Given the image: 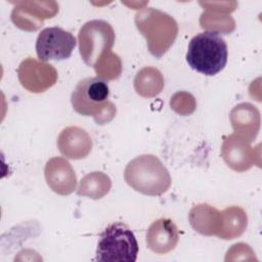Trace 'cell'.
Instances as JSON below:
<instances>
[{
  "mask_svg": "<svg viewBox=\"0 0 262 262\" xmlns=\"http://www.w3.org/2000/svg\"><path fill=\"white\" fill-rule=\"evenodd\" d=\"M107 82L99 77H89L78 82L71 101L76 113L93 117L96 124H105L116 115V107L108 100Z\"/></svg>",
  "mask_w": 262,
  "mask_h": 262,
  "instance_id": "obj_1",
  "label": "cell"
},
{
  "mask_svg": "<svg viewBox=\"0 0 262 262\" xmlns=\"http://www.w3.org/2000/svg\"><path fill=\"white\" fill-rule=\"evenodd\" d=\"M227 44L216 31H205L189 41L186 61L189 67L206 76L221 72L227 62Z\"/></svg>",
  "mask_w": 262,
  "mask_h": 262,
  "instance_id": "obj_2",
  "label": "cell"
},
{
  "mask_svg": "<svg viewBox=\"0 0 262 262\" xmlns=\"http://www.w3.org/2000/svg\"><path fill=\"white\" fill-rule=\"evenodd\" d=\"M124 178L133 189L146 195H161L171 185L169 171L154 155H141L131 160L125 168Z\"/></svg>",
  "mask_w": 262,
  "mask_h": 262,
  "instance_id": "obj_3",
  "label": "cell"
},
{
  "mask_svg": "<svg viewBox=\"0 0 262 262\" xmlns=\"http://www.w3.org/2000/svg\"><path fill=\"white\" fill-rule=\"evenodd\" d=\"M135 25L146 39L148 51L157 58L162 57L169 50L178 34L176 20L152 7L138 11L135 15Z\"/></svg>",
  "mask_w": 262,
  "mask_h": 262,
  "instance_id": "obj_4",
  "label": "cell"
},
{
  "mask_svg": "<svg viewBox=\"0 0 262 262\" xmlns=\"http://www.w3.org/2000/svg\"><path fill=\"white\" fill-rule=\"evenodd\" d=\"M138 244L132 230L122 222L110 224L99 235L95 260L99 262H135Z\"/></svg>",
  "mask_w": 262,
  "mask_h": 262,
  "instance_id": "obj_5",
  "label": "cell"
},
{
  "mask_svg": "<svg viewBox=\"0 0 262 262\" xmlns=\"http://www.w3.org/2000/svg\"><path fill=\"white\" fill-rule=\"evenodd\" d=\"M113 27L105 20L92 19L85 23L79 31V51L83 61L93 67L108 53L115 43Z\"/></svg>",
  "mask_w": 262,
  "mask_h": 262,
  "instance_id": "obj_6",
  "label": "cell"
},
{
  "mask_svg": "<svg viewBox=\"0 0 262 262\" xmlns=\"http://www.w3.org/2000/svg\"><path fill=\"white\" fill-rule=\"evenodd\" d=\"M77 44L74 35L59 27L43 29L36 41V52L40 60H62L72 55Z\"/></svg>",
  "mask_w": 262,
  "mask_h": 262,
  "instance_id": "obj_7",
  "label": "cell"
},
{
  "mask_svg": "<svg viewBox=\"0 0 262 262\" xmlns=\"http://www.w3.org/2000/svg\"><path fill=\"white\" fill-rule=\"evenodd\" d=\"M17 76L23 87L34 93L44 92L57 80V72L51 64L32 57H28L19 63Z\"/></svg>",
  "mask_w": 262,
  "mask_h": 262,
  "instance_id": "obj_8",
  "label": "cell"
},
{
  "mask_svg": "<svg viewBox=\"0 0 262 262\" xmlns=\"http://www.w3.org/2000/svg\"><path fill=\"white\" fill-rule=\"evenodd\" d=\"M179 234L175 223L169 218L154 221L146 231L147 248L156 254H167L175 249Z\"/></svg>",
  "mask_w": 262,
  "mask_h": 262,
  "instance_id": "obj_9",
  "label": "cell"
},
{
  "mask_svg": "<svg viewBox=\"0 0 262 262\" xmlns=\"http://www.w3.org/2000/svg\"><path fill=\"white\" fill-rule=\"evenodd\" d=\"M221 155L227 166L237 172L248 170L254 163V154L249 141L236 133L224 137Z\"/></svg>",
  "mask_w": 262,
  "mask_h": 262,
  "instance_id": "obj_10",
  "label": "cell"
},
{
  "mask_svg": "<svg viewBox=\"0 0 262 262\" xmlns=\"http://www.w3.org/2000/svg\"><path fill=\"white\" fill-rule=\"evenodd\" d=\"M45 178L50 188L58 194L67 195L74 191L77 184L75 171L62 158H52L45 166Z\"/></svg>",
  "mask_w": 262,
  "mask_h": 262,
  "instance_id": "obj_11",
  "label": "cell"
},
{
  "mask_svg": "<svg viewBox=\"0 0 262 262\" xmlns=\"http://www.w3.org/2000/svg\"><path fill=\"white\" fill-rule=\"evenodd\" d=\"M57 146L62 156L79 160L88 156L92 147V141L85 130L71 126L60 132Z\"/></svg>",
  "mask_w": 262,
  "mask_h": 262,
  "instance_id": "obj_12",
  "label": "cell"
},
{
  "mask_svg": "<svg viewBox=\"0 0 262 262\" xmlns=\"http://www.w3.org/2000/svg\"><path fill=\"white\" fill-rule=\"evenodd\" d=\"M189 222L194 230L202 234L218 235L221 230L222 215L217 209L201 204L190 210Z\"/></svg>",
  "mask_w": 262,
  "mask_h": 262,
  "instance_id": "obj_13",
  "label": "cell"
},
{
  "mask_svg": "<svg viewBox=\"0 0 262 262\" xmlns=\"http://www.w3.org/2000/svg\"><path fill=\"white\" fill-rule=\"evenodd\" d=\"M222 225L218 234L220 238L232 239L241 235L248 223V217L245 211L239 207L226 208L221 212Z\"/></svg>",
  "mask_w": 262,
  "mask_h": 262,
  "instance_id": "obj_14",
  "label": "cell"
},
{
  "mask_svg": "<svg viewBox=\"0 0 262 262\" xmlns=\"http://www.w3.org/2000/svg\"><path fill=\"white\" fill-rule=\"evenodd\" d=\"M111 185V179L107 175L101 172H92L81 180L77 194L97 200L110 191Z\"/></svg>",
  "mask_w": 262,
  "mask_h": 262,
  "instance_id": "obj_15",
  "label": "cell"
},
{
  "mask_svg": "<svg viewBox=\"0 0 262 262\" xmlns=\"http://www.w3.org/2000/svg\"><path fill=\"white\" fill-rule=\"evenodd\" d=\"M255 119H259V113L256 107H254L250 103H239L236 105L230 113V121L232 128L234 129L235 133L239 136L246 138L249 142L252 141L246 122H255Z\"/></svg>",
  "mask_w": 262,
  "mask_h": 262,
  "instance_id": "obj_16",
  "label": "cell"
},
{
  "mask_svg": "<svg viewBox=\"0 0 262 262\" xmlns=\"http://www.w3.org/2000/svg\"><path fill=\"white\" fill-rule=\"evenodd\" d=\"M161 76V72L157 69L143 68L137 73L134 79V87L136 92L143 97H152L158 95L161 93L164 84L150 83V81Z\"/></svg>",
  "mask_w": 262,
  "mask_h": 262,
  "instance_id": "obj_17",
  "label": "cell"
},
{
  "mask_svg": "<svg viewBox=\"0 0 262 262\" xmlns=\"http://www.w3.org/2000/svg\"><path fill=\"white\" fill-rule=\"evenodd\" d=\"M94 70L99 78L114 80L120 77L122 72V63L119 56L112 51L103 55L94 66Z\"/></svg>",
  "mask_w": 262,
  "mask_h": 262,
  "instance_id": "obj_18",
  "label": "cell"
}]
</instances>
